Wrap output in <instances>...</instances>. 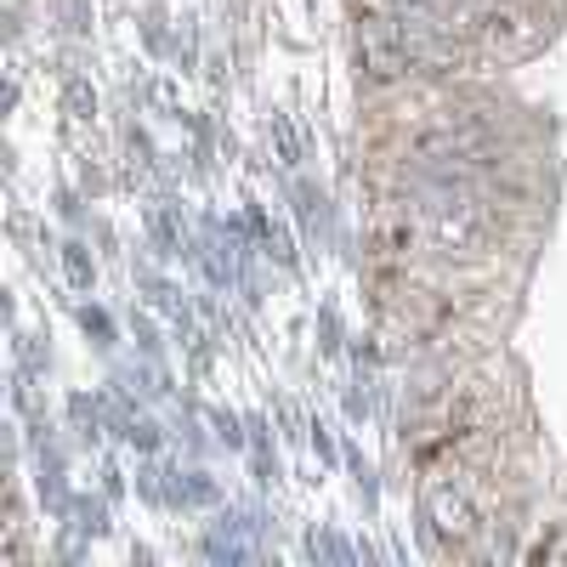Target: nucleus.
I'll list each match as a JSON object with an SVG mask.
<instances>
[{
	"label": "nucleus",
	"instance_id": "f257e3e1",
	"mask_svg": "<svg viewBox=\"0 0 567 567\" xmlns=\"http://www.w3.org/2000/svg\"><path fill=\"white\" fill-rule=\"evenodd\" d=\"M432 516H437V528L443 534H454V539H465L471 528H477V516H471V505H465V494H454V488H432Z\"/></svg>",
	"mask_w": 567,
	"mask_h": 567
}]
</instances>
